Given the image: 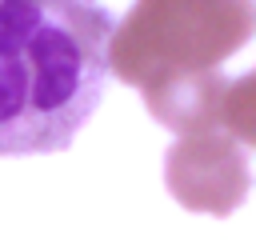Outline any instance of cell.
I'll list each match as a JSON object with an SVG mask.
<instances>
[{"instance_id":"cell-1","label":"cell","mask_w":256,"mask_h":240,"mask_svg":"<svg viewBox=\"0 0 256 240\" xmlns=\"http://www.w3.org/2000/svg\"><path fill=\"white\" fill-rule=\"evenodd\" d=\"M108 32L96 0H0V156L72 144L104 92Z\"/></svg>"},{"instance_id":"cell-2","label":"cell","mask_w":256,"mask_h":240,"mask_svg":"<svg viewBox=\"0 0 256 240\" xmlns=\"http://www.w3.org/2000/svg\"><path fill=\"white\" fill-rule=\"evenodd\" d=\"M252 36V0H136L108 32V72L132 88L216 72Z\"/></svg>"},{"instance_id":"cell-3","label":"cell","mask_w":256,"mask_h":240,"mask_svg":"<svg viewBox=\"0 0 256 240\" xmlns=\"http://www.w3.org/2000/svg\"><path fill=\"white\" fill-rule=\"evenodd\" d=\"M252 92H256L252 72L236 80H224L220 72H192V76H172V80L144 88V104L176 136L220 128L232 140L252 144L256 140Z\"/></svg>"},{"instance_id":"cell-4","label":"cell","mask_w":256,"mask_h":240,"mask_svg":"<svg viewBox=\"0 0 256 240\" xmlns=\"http://www.w3.org/2000/svg\"><path fill=\"white\" fill-rule=\"evenodd\" d=\"M164 180H168V192L184 208L208 212V216L236 212L248 196V184H252L244 144L220 128L180 136L168 148Z\"/></svg>"}]
</instances>
